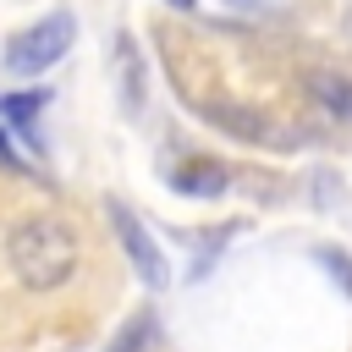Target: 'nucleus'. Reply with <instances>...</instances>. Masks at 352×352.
Here are the masks:
<instances>
[{
	"instance_id": "6e6552de",
	"label": "nucleus",
	"mask_w": 352,
	"mask_h": 352,
	"mask_svg": "<svg viewBox=\"0 0 352 352\" xmlns=\"http://www.w3.org/2000/svg\"><path fill=\"white\" fill-rule=\"evenodd\" d=\"M0 160H6V165H16V170H22V160H16V154H11V143H6V132H0Z\"/></svg>"
},
{
	"instance_id": "423d86ee",
	"label": "nucleus",
	"mask_w": 352,
	"mask_h": 352,
	"mask_svg": "<svg viewBox=\"0 0 352 352\" xmlns=\"http://www.w3.org/2000/svg\"><path fill=\"white\" fill-rule=\"evenodd\" d=\"M44 99H50L44 88L11 94V99H0V116H6V121H16V132H28V143H38V132H33V116H38V104H44Z\"/></svg>"
},
{
	"instance_id": "f03ea898",
	"label": "nucleus",
	"mask_w": 352,
	"mask_h": 352,
	"mask_svg": "<svg viewBox=\"0 0 352 352\" xmlns=\"http://www.w3.org/2000/svg\"><path fill=\"white\" fill-rule=\"evenodd\" d=\"M72 38H77L72 11H50L44 22H33L28 33L11 38V50H6V72H16V77H38V72H50V66L72 50Z\"/></svg>"
},
{
	"instance_id": "1a4fd4ad",
	"label": "nucleus",
	"mask_w": 352,
	"mask_h": 352,
	"mask_svg": "<svg viewBox=\"0 0 352 352\" xmlns=\"http://www.w3.org/2000/svg\"><path fill=\"white\" fill-rule=\"evenodd\" d=\"M170 6H176V11H192V6H198V0H170Z\"/></svg>"
},
{
	"instance_id": "7ed1b4c3",
	"label": "nucleus",
	"mask_w": 352,
	"mask_h": 352,
	"mask_svg": "<svg viewBox=\"0 0 352 352\" xmlns=\"http://www.w3.org/2000/svg\"><path fill=\"white\" fill-rule=\"evenodd\" d=\"M104 209H110V226H116V236H121V248H126V258H132V270H138V280L160 292V286L170 280V270H165V253L154 248V236H148V226H143V220H138V214H132V209H126L121 198H110Z\"/></svg>"
},
{
	"instance_id": "0eeeda50",
	"label": "nucleus",
	"mask_w": 352,
	"mask_h": 352,
	"mask_svg": "<svg viewBox=\"0 0 352 352\" xmlns=\"http://www.w3.org/2000/svg\"><path fill=\"white\" fill-rule=\"evenodd\" d=\"M148 330H154V324H148V314H143V319H138V330L126 324V330H121V341H116L110 352H132V346H143V336H148Z\"/></svg>"
},
{
	"instance_id": "39448f33",
	"label": "nucleus",
	"mask_w": 352,
	"mask_h": 352,
	"mask_svg": "<svg viewBox=\"0 0 352 352\" xmlns=\"http://www.w3.org/2000/svg\"><path fill=\"white\" fill-rule=\"evenodd\" d=\"M170 187L187 192V198H220L226 192V170L220 165H187V170L170 176Z\"/></svg>"
},
{
	"instance_id": "20e7f679",
	"label": "nucleus",
	"mask_w": 352,
	"mask_h": 352,
	"mask_svg": "<svg viewBox=\"0 0 352 352\" xmlns=\"http://www.w3.org/2000/svg\"><path fill=\"white\" fill-rule=\"evenodd\" d=\"M308 94H314L330 116L352 121V77H336V72H308Z\"/></svg>"
},
{
	"instance_id": "f257e3e1",
	"label": "nucleus",
	"mask_w": 352,
	"mask_h": 352,
	"mask_svg": "<svg viewBox=\"0 0 352 352\" xmlns=\"http://www.w3.org/2000/svg\"><path fill=\"white\" fill-rule=\"evenodd\" d=\"M6 258H11V270H16L22 286L55 292V286H66L72 270H77V236H72L55 214H22V220L11 226Z\"/></svg>"
}]
</instances>
